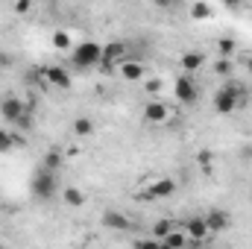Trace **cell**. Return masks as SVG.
I'll return each mask as SVG.
<instances>
[{
  "instance_id": "obj_15",
  "label": "cell",
  "mask_w": 252,
  "mask_h": 249,
  "mask_svg": "<svg viewBox=\"0 0 252 249\" xmlns=\"http://www.w3.org/2000/svg\"><path fill=\"white\" fill-rule=\"evenodd\" d=\"M179 62H182V70H185V73H196V70L205 64V56H202V53H196V50H188V53H182V59H179Z\"/></svg>"
},
{
  "instance_id": "obj_11",
  "label": "cell",
  "mask_w": 252,
  "mask_h": 249,
  "mask_svg": "<svg viewBox=\"0 0 252 249\" xmlns=\"http://www.w3.org/2000/svg\"><path fill=\"white\" fill-rule=\"evenodd\" d=\"M229 211H223V208H211L208 214H205V226H208V232L211 235H220V232H226L229 229Z\"/></svg>"
},
{
  "instance_id": "obj_31",
  "label": "cell",
  "mask_w": 252,
  "mask_h": 249,
  "mask_svg": "<svg viewBox=\"0 0 252 249\" xmlns=\"http://www.w3.org/2000/svg\"><path fill=\"white\" fill-rule=\"evenodd\" d=\"M250 70H252V62H250Z\"/></svg>"
},
{
  "instance_id": "obj_8",
  "label": "cell",
  "mask_w": 252,
  "mask_h": 249,
  "mask_svg": "<svg viewBox=\"0 0 252 249\" xmlns=\"http://www.w3.org/2000/svg\"><path fill=\"white\" fill-rule=\"evenodd\" d=\"M185 232H188V238L193 241V244H205L208 241V226H205V217H188L185 220V226H182Z\"/></svg>"
},
{
  "instance_id": "obj_4",
  "label": "cell",
  "mask_w": 252,
  "mask_h": 249,
  "mask_svg": "<svg viewBox=\"0 0 252 249\" xmlns=\"http://www.w3.org/2000/svg\"><path fill=\"white\" fill-rule=\"evenodd\" d=\"M32 109H35L32 103H24L21 97H12V94L0 100V118H3L9 126H18L27 115H32Z\"/></svg>"
},
{
  "instance_id": "obj_10",
  "label": "cell",
  "mask_w": 252,
  "mask_h": 249,
  "mask_svg": "<svg viewBox=\"0 0 252 249\" xmlns=\"http://www.w3.org/2000/svg\"><path fill=\"white\" fill-rule=\"evenodd\" d=\"M167 118H170V109L161 100H150L144 106V121L147 124H167Z\"/></svg>"
},
{
  "instance_id": "obj_21",
  "label": "cell",
  "mask_w": 252,
  "mask_h": 249,
  "mask_svg": "<svg viewBox=\"0 0 252 249\" xmlns=\"http://www.w3.org/2000/svg\"><path fill=\"white\" fill-rule=\"evenodd\" d=\"M53 47H56V50H67V47H70V32H67V30H56V32H53Z\"/></svg>"
},
{
  "instance_id": "obj_25",
  "label": "cell",
  "mask_w": 252,
  "mask_h": 249,
  "mask_svg": "<svg viewBox=\"0 0 252 249\" xmlns=\"http://www.w3.org/2000/svg\"><path fill=\"white\" fill-rule=\"evenodd\" d=\"M144 91H147V94H158V91H161V79H156V76H153V79H147Z\"/></svg>"
},
{
  "instance_id": "obj_5",
  "label": "cell",
  "mask_w": 252,
  "mask_h": 249,
  "mask_svg": "<svg viewBox=\"0 0 252 249\" xmlns=\"http://www.w3.org/2000/svg\"><path fill=\"white\" fill-rule=\"evenodd\" d=\"M126 53H129V50H126L124 41H109V44L103 47V62H100V70H115V67H121V62L129 59Z\"/></svg>"
},
{
  "instance_id": "obj_27",
  "label": "cell",
  "mask_w": 252,
  "mask_h": 249,
  "mask_svg": "<svg viewBox=\"0 0 252 249\" xmlns=\"http://www.w3.org/2000/svg\"><path fill=\"white\" fill-rule=\"evenodd\" d=\"M30 6H32V0H18V3H15V12H18V15H27Z\"/></svg>"
},
{
  "instance_id": "obj_9",
  "label": "cell",
  "mask_w": 252,
  "mask_h": 249,
  "mask_svg": "<svg viewBox=\"0 0 252 249\" xmlns=\"http://www.w3.org/2000/svg\"><path fill=\"white\" fill-rule=\"evenodd\" d=\"M44 79H47V85H53V88H59V91H67V88H70V73L64 70L62 64L44 67Z\"/></svg>"
},
{
  "instance_id": "obj_28",
  "label": "cell",
  "mask_w": 252,
  "mask_h": 249,
  "mask_svg": "<svg viewBox=\"0 0 252 249\" xmlns=\"http://www.w3.org/2000/svg\"><path fill=\"white\" fill-rule=\"evenodd\" d=\"M153 3H156L158 9H176V6H179V0H153Z\"/></svg>"
},
{
  "instance_id": "obj_20",
  "label": "cell",
  "mask_w": 252,
  "mask_h": 249,
  "mask_svg": "<svg viewBox=\"0 0 252 249\" xmlns=\"http://www.w3.org/2000/svg\"><path fill=\"white\" fill-rule=\"evenodd\" d=\"M190 18L193 21H208L211 18V6L208 3H193L190 6Z\"/></svg>"
},
{
  "instance_id": "obj_17",
  "label": "cell",
  "mask_w": 252,
  "mask_h": 249,
  "mask_svg": "<svg viewBox=\"0 0 252 249\" xmlns=\"http://www.w3.org/2000/svg\"><path fill=\"white\" fill-rule=\"evenodd\" d=\"M179 223L176 220H167V217H161V220H156V226H153V235H156V241H161L167 232H173Z\"/></svg>"
},
{
  "instance_id": "obj_12",
  "label": "cell",
  "mask_w": 252,
  "mask_h": 249,
  "mask_svg": "<svg viewBox=\"0 0 252 249\" xmlns=\"http://www.w3.org/2000/svg\"><path fill=\"white\" fill-rule=\"evenodd\" d=\"M103 226L112 229V232H126V229L132 226V220H129L126 214H121V211H106V214H103Z\"/></svg>"
},
{
  "instance_id": "obj_2",
  "label": "cell",
  "mask_w": 252,
  "mask_h": 249,
  "mask_svg": "<svg viewBox=\"0 0 252 249\" xmlns=\"http://www.w3.org/2000/svg\"><path fill=\"white\" fill-rule=\"evenodd\" d=\"M70 62L76 64V67H82V70L100 67V62H103V47H100L97 41H79V44L70 50Z\"/></svg>"
},
{
  "instance_id": "obj_29",
  "label": "cell",
  "mask_w": 252,
  "mask_h": 249,
  "mask_svg": "<svg viewBox=\"0 0 252 249\" xmlns=\"http://www.w3.org/2000/svg\"><path fill=\"white\" fill-rule=\"evenodd\" d=\"M223 3H226V6H229V9H238V6H244V3H247V0H223Z\"/></svg>"
},
{
  "instance_id": "obj_1",
  "label": "cell",
  "mask_w": 252,
  "mask_h": 249,
  "mask_svg": "<svg viewBox=\"0 0 252 249\" xmlns=\"http://www.w3.org/2000/svg\"><path fill=\"white\" fill-rule=\"evenodd\" d=\"M241 100H247V88H241V82H226L217 94H214V112L217 115H232Z\"/></svg>"
},
{
  "instance_id": "obj_14",
  "label": "cell",
  "mask_w": 252,
  "mask_h": 249,
  "mask_svg": "<svg viewBox=\"0 0 252 249\" xmlns=\"http://www.w3.org/2000/svg\"><path fill=\"white\" fill-rule=\"evenodd\" d=\"M118 70H121V76H124L126 82H138V79H144V64H141V62H132V59H124Z\"/></svg>"
},
{
  "instance_id": "obj_23",
  "label": "cell",
  "mask_w": 252,
  "mask_h": 249,
  "mask_svg": "<svg viewBox=\"0 0 252 249\" xmlns=\"http://www.w3.org/2000/svg\"><path fill=\"white\" fill-rule=\"evenodd\" d=\"M217 50H220V56H232L235 53V41L232 38H220L217 41Z\"/></svg>"
},
{
  "instance_id": "obj_19",
  "label": "cell",
  "mask_w": 252,
  "mask_h": 249,
  "mask_svg": "<svg viewBox=\"0 0 252 249\" xmlns=\"http://www.w3.org/2000/svg\"><path fill=\"white\" fill-rule=\"evenodd\" d=\"M73 132H76L79 138L94 135V121H91V118H76V121H73Z\"/></svg>"
},
{
  "instance_id": "obj_16",
  "label": "cell",
  "mask_w": 252,
  "mask_h": 249,
  "mask_svg": "<svg viewBox=\"0 0 252 249\" xmlns=\"http://www.w3.org/2000/svg\"><path fill=\"white\" fill-rule=\"evenodd\" d=\"M62 202L67 205V208H82V205H85V193H82L79 187H64Z\"/></svg>"
},
{
  "instance_id": "obj_6",
  "label": "cell",
  "mask_w": 252,
  "mask_h": 249,
  "mask_svg": "<svg viewBox=\"0 0 252 249\" xmlns=\"http://www.w3.org/2000/svg\"><path fill=\"white\" fill-rule=\"evenodd\" d=\"M173 94H176V100H179V103H185V106H190V103H196V97H199L196 79H193L190 73H185V76H179V79L173 82Z\"/></svg>"
},
{
  "instance_id": "obj_22",
  "label": "cell",
  "mask_w": 252,
  "mask_h": 249,
  "mask_svg": "<svg viewBox=\"0 0 252 249\" xmlns=\"http://www.w3.org/2000/svg\"><path fill=\"white\" fill-rule=\"evenodd\" d=\"M15 135L9 132V129H0V153H9V150H15Z\"/></svg>"
},
{
  "instance_id": "obj_18",
  "label": "cell",
  "mask_w": 252,
  "mask_h": 249,
  "mask_svg": "<svg viewBox=\"0 0 252 249\" xmlns=\"http://www.w3.org/2000/svg\"><path fill=\"white\" fill-rule=\"evenodd\" d=\"M64 161V156L59 153V150H47L44 153V161H41V167H47V170H59Z\"/></svg>"
},
{
  "instance_id": "obj_30",
  "label": "cell",
  "mask_w": 252,
  "mask_h": 249,
  "mask_svg": "<svg viewBox=\"0 0 252 249\" xmlns=\"http://www.w3.org/2000/svg\"><path fill=\"white\" fill-rule=\"evenodd\" d=\"M250 202H252V193H250Z\"/></svg>"
},
{
  "instance_id": "obj_7",
  "label": "cell",
  "mask_w": 252,
  "mask_h": 249,
  "mask_svg": "<svg viewBox=\"0 0 252 249\" xmlns=\"http://www.w3.org/2000/svg\"><path fill=\"white\" fill-rule=\"evenodd\" d=\"M176 179L173 176H158V179H153V185L147 187V199H167V196H173L176 193Z\"/></svg>"
},
{
  "instance_id": "obj_24",
  "label": "cell",
  "mask_w": 252,
  "mask_h": 249,
  "mask_svg": "<svg viewBox=\"0 0 252 249\" xmlns=\"http://www.w3.org/2000/svg\"><path fill=\"white\" fill-rule=\"evenodd\" d=\"M229 70H232V64H229L226 56H220V62H214V73L217 76H229Z\"/></svg>"
},
{
  "instance_id": "obj_26",
  "label": "cell",
  "mask_w": 252,
  "mask_h": 249,
  "mask_svg": "<svg viewBox=\"0 0 252 249\" xmlns=\"http://www.w3.org/2000/svg\"><path fill=\"white\" fill-rule=\"evenodd\" d=\"M199 167H202V170H211V153H208V150L199 153Z\"/></svg>"
},
{
  "instance_id": "obj_3",
  "label": "cell",
  "mask_w": 252,
  "mask_h": 249,
  "mask_svg": "<svg viewBox=\"0 0 252 249\" xmlns=\"http://www.w3.org/2000/svg\"><path fill=\"white\" fill-rule=\"evenodd\" d=\"M30 190H32L35 199H53L56 190H59V170H47V167H41V170L32 176Z\"/></svg>"
},
{
  "instance_id": "obj_13",
  "label": "cell",
  "mask_w": 252,
  "mask_h": 249,
  "mask_svg": "<svg viewBox=\"0 0 252 249\" xmlns=\"http://www.w3.org/2000/svg\"><path fill=\"white\" fill-rule=\"evenodd\" d=\"M188 241H190L188 232H185L182 226H176V229H173V232H167V235H164L158 244H161V247H167V249H179V247H185Z\"/></svg>"
}]
</instances>
